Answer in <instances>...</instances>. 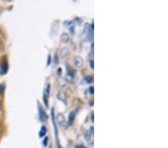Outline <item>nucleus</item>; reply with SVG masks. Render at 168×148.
<instances>
[{
  "instance_id": "nucleus-23",
  "label": "nucleus",
  "mask_w": 168,
  "mask_h": 148,
  "mask_svg": "<svg viewBox=\"0 0 168 148\" xmlns=\"http://www.w3.org/2000/svg\"><path fill=\"white\" fill-rule=\"evenodd\" d=\"M91 51H92V53H94V43H91Z\"/></svg>"
},
{
  "instance_id": "nucleus-16",
  "label": "nucleus",
  "mask_w": 168,
  "mask_h": 148,
  "mask_svg": "<svg viewBox=\"0 0 168 148\" xmlns=\"http://www.w3.org/2000/svg\"><path fill=\"white\" fill-rule=\"evenodd\" d=\"M5 90V85H4L3 84L0 85V93H1V94H3Z\"/></svg>"
},
{
  "instance_id": "nucleus-19",
  "label": "nucleus",
  "mask_w": 168,
  "mask_h": 148,
  "mask_svg": "<svg viewBox=\"0 0 168 148\" xmlns=\"http://www.w3.org/2000/svg\"><path fill=\"white\" fill-rule=\"evenodd\" d=\"M75 148H87V147L83 144H77L75 146Z\"/></svg>"
},
{
  "instance_id": "nucleus-17",
  "label": "nucleus",
  "mask_w": 168,
  "mask_h": 148,
  "mask_svg": "<svg viewBox=\"0 0 168 148\" xmlns=\"http://www.w3.org/2000/svg\"><path fill=\"white\" fill-rule=\"evenodd\" d=\"M48 140H49V138H48V137H46V138H44V139H43V146L46 147V145H47V144H48Z\"/></svg>"
},
{
  "instance_id": "nucleus-3",
  "label": "nucleus",
  "mask_w": 168,
  "mask_h": 148,
  "mask_svg": "<svg viewBox=\"0 0 168 148\" xmlns=\"http://www.w3.org/2000/svg\"><path fill=\"white\" fill-rule=\"evenodd\" d=\"M38 114H39V119L41 122H45L48 119V115L46 113L45 110L43 109V106L40 103L38 104Z\"/></svg>"
},
{
  "instance_id": "nucleus-8",
  "label": "nucleus",
  "mask_w": 168,
  "mask_h": 148,
  "mask_svg": "<svg viewBox=\"0 0 168 148\" xmlns=\"http://www.w3.org/2000/svg\"><path fill=\"white\" fill-rule=\"evenodd\" d=\"M55 120H57L58 123L60 126H64L65 124V117H64V115L62 114H58L57 117H56Z\"/></svg>"
},
{
  "instance_id": "nucleus-12",
  "label": "nucleus",
  "mask_w": 168,
  "mask_h": 148,
  "mask_svg": "<svg viewBox=\"0 0 168 148\" xmlns=\"http://www.w3.org/2000/svg\"><path fill=\"white\" fill-rule=\"evenodd\" d=\"M46 132H47V130H46V127H44V126L41 127V128H40V132H39L40 138H42V137L44 136V135H46Z\"/></svg>"
},
{
  "instance_id": "nucleus-9",
  "label": "nucleus",
  "mask_w": 168,
  "mask_h": 148,
  "mask_svg": "<svg viewBox=\"0 0 168 148\" xmlns=\"http://www.w3.org/2000/svg\"><path fill=\"white\" fill-rule=\"evenodd\" d=\"M75 117H76V112H71L69 115V117H68V123H69V125L73 124L75 120Z\"/></svg>"
},
{
  "instance_id": "nucleus-13",
  "label": "nucleus",
  "mask_w": 168,
  "mask_h": 148,
  "mask_svg": "<svg viewBox=\"0 0 168 148\" xmlns=\"http://www.w3.org/2000/svg\"><path fill=\"white\" fill-rule=\"evenodd\" d=\"M69 53V49L67 47H65L61 49V57H65V56H67V54Z\"/></svg>"
},
{
  "instance_id": "nucleus-5",
  "label": "nucleus",
  "mask_w": 168,
  "mask_h": 148,
  "mask_svg": "<svg viewBox=\"0 0 168 148\" xmlns=\"http://www.w3.org/2000/svg\"><path fill=\"white\" fill-rule=\"evenodd\" d=\"M50 85L47 84L45 87L44 90H43V100L44 102L45 105L48 107V99L50 97Z\"/></svg>"
},
{
  "instance_id": "nucleus-22",
  "label": "nucleus",
  "mask_w": 168,
  "mask_h": 148,
  "mask_svg": "<svg viewBox=\"0 0 168 148\" xmlns=\"http://www.w3.org/2000/svg\"><path fill=\"white\" fill-rule=\"evenodd\" d=\"M2 122H1V120H0V134H1V132H2Z\"/></svg>"
},
{
  "instance_id": "nucleus-11",
  "label": "nucleus",
  "mask_w": 168,
  "mask_h": 148,
  "mask_svg": "<svg viewBox=\"0 0 168 148\" xmlns=\"http://www.w3.org/2000/svg\"><path fill=\"white\" fill-rule=\"evenodd\" d=\"M69 35H68L67 33H63V34H61V40L62 42H64V43H67L68 41H69Z\"/></svg>"
},
{
  "instance_id": "nucleus-14",
  "label": "nucleus",
  "mask_w": 168,
  "mask_h": 148,
  "mask_svg": "<svg viewBox=\"0 0 168 148\" xmlns=\"http://www.w3.org/2000/svg\"><path fill=\"white\" fill-rule=\"evenodd\" d=\"M84 80H85V82H87V83H88V84H91V83L94 82V79H93L92 76H86V77L84 78Z\"/></svg>"
},
{
  "instance_id": "nucleus-7",
  "label": "nucleus",
  "mask_w": 168,
  "mask_h": 148,
  "mask_svg": "<svg viewBox=\"0 0 168 148\" xmlns=\"http://www.w3.org/2000/svg\"><path fill=\"white\" fill-rule=\"evenodd\" d=\"M86 142H91L93 143V138H94V127H91L90 130L87 131L84 135Z\"/></svg>"
},
{
  "instance_id": "nucleus-15",
  "label": "nucleus",
  "mask_w": 168,
  "mask_h": 148,
  "mask_svg": "<svg viewBox=\"0 0 168 148\" xmlns=\"http://www.w3.org/2000/svg\"><path fill=\"white\" fill-rule=\"evenodd\" d=\"M53 62L55 63V64H58V62H59V58H58L57 53H55L54 58H53Z\"/></svg>"
},
{
  "instance_id": "nucleus-6",
  "label": "nucleus",
  "mask_w": 168,
  "mask_h": 148,
  "mask_svg": "<svg viewBox=\"0 0 168 148\" xmlns=\"http://www.w3.org/2000/svg\"><path fill=\"white\" fill-rule=\"evenodd\" d=\"M73 64H74L75 67H76L77 68H82L84 64V61H83L82 58L79 56H76L73 58Z\"/></svg>"
},
{
  "instance_id": "nucleus-25",
  "label": "nucleus",
  "mask_w": 168,
  "mask_h": 148,
  "mask_svg": "<svg viewBox=\"0 0 168 148\" xmlns=\"http://www.w3.org/2000/svg\"><path fill=\"white\" fill-rule=\"evenodd\" d=\"M0 46H1V42H0Z\"/></svg>"
},
{
  "instance_id": "nucleus-10",
  "label": "nucleus",
  "mask_w": 168,
  "mask_h": 148,
  "mask_svg": "<svg viewBox=\"0 0 168 148\" xmlns=\"http://www.w3.org/2000/svg\"><path fill=\"white\" fill-rule=\"evenodd\" d=\"M68 23L69 24L68 25H65V26H66L68 27V28H69V31H70L72 34H73L74 33V30H75V25L74 23H73V22H70V21H68Z\"/></svg>"
},
{
  "instance_id": "nucleus-21",
  "label": "nucleus",
  "mask_w": 168,
  "mask_h": 148,
  "mask_svg": "<svg viewBox=\"0 0 168 148\" xmlns=\"http://www.w3.org/2000/svg\"><path fill=\"white\" fill-rule=\"evenodd\" d=\"M50 62H51V56H48V63H47V65H50Z\"/></svg>"
},
{
  "instance_id": "nucleus-2",
  "label": "nucleus",
  "mask_w": 168,
  "mask_h": 148,
  "mask_svg": "<svg viewBox=\"0 0 168 148\" xmlns=\"http://www.w3.org/2000/svg\"><path fill=\"white\" fill-rule=\"evenodd\" d=\"M51 117L52 120L53 126H54V130H55V135L56 138V142H57V145H58V148H61L60 146L59 143H58V127H57V124H56V120H55V111L54 109H51Z\"/></svg>"
},
{
  "instance_id": "nucleus-1",
  "label": "nucleus",
  "mask_w": 168,
  "mask_h": 148,
  "mask_svg": "<svg viewBox=\"0 0 168 148\" xmlns=\"http://www.w3.org/2000/svg\"><path fill=\"white\" fill-rule=\"evenodd\" d=\"M85 32H86V41L87 42H91L94 40V23H91V26L86 24Z\"/></svg>"
},
{
  "instance_id": "nucleus-24",
  "label": "nucleus",
  "mask_w": 168,
  "mask_h": 148,
  "mask_svg": "<svg viewBox=\"0 0 168 148\" xmlns=\"http://www.w3.org/2000/svg\"><path fill=\"white\" fill-rule=\"evenodd\" d=\"M2 101H1V100H0V112L2 111Z\"/></svg>"
},
{
  "instance_id": "nucleus-20",
  "label": "nucleus",
  "mask_w": 168,
  "mask_h": 148,
  "mask_svg": "<svg viewBox=\"0 0 168 148\" xmlns=\"http://www.w3.org/2000/svg\"><path fill=\"white\" fill-rule=\"evenodd\" d=\"M89 64H90V67H91V69L94 70V61H93V60L90 61Z\"/></svg>"
},
{
  "instance_id": "nucleus-4",
  "label": "nucleus",
  "mask_w": 168,
  "mask_h": 148,
  "mask_svg": "<svg viewBox=\"0 0 168 148\" xmlns=\"http://www.w3.org/2000/svg\"><path fill=\"white\" fill-rule=\"evenodd\" d=\"M9 70V63L6 59L2 60L0 62V75H5Z\"/></svg>"
},
{
  "instance_id": "nucleus-18",
  "label": "nucleus",
  "mask_w": 168,
  "mask_h": 148,
  "mask_svg": "<svg viewBox=\"0 0 168 148\" xmlns=\"http://www.w3.org/2000/svg\"><path fill=\"white\" fill-rule=\"evenodd\" d=\"M88 90H89V93L91 94H94V86H91V87H89V89H88Z\"/></svg>"
}]
</instances>
